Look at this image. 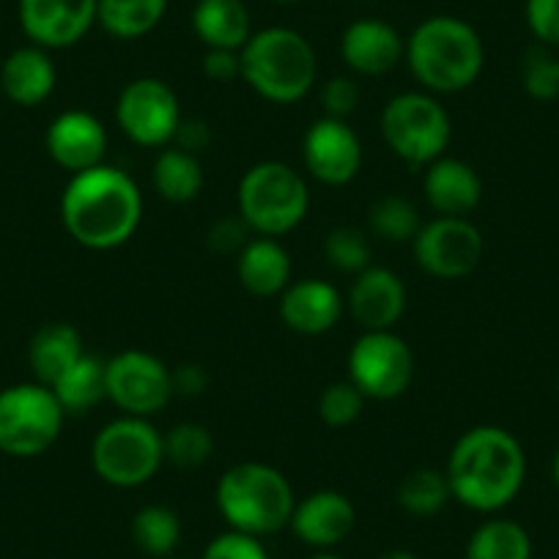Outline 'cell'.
<instances>
[{
    "instance_id": "cell-25",
    "label": "cell",
    "mask_w": 559,
    "mask_h": 559,
    "mask_svg": "<svg viewBox=\"0 0 559 559\" xmlns=\"http://www.w3.org/2000/svg\"><path fill=\"white\" fill-rule=\"evenodd\" d=\"M85 354L83 337L72 324H45L28 346V362L36 381L52 386Z\"/></svg>"
},
{
    "instance_id": "cell-22",
    "label": "cell",
    "mask_w": 559,
    "mask_h": 559,
    "mask_svg": "<svg viewBox=\"0 0 559 559\" xmlns=\"http://www.w3.org/2000/svg\"><path fill=\"white\" fill-rule=\"evenodd\" d=\"M236 274L252 297H280L292 286V258L277 239L255 236L236 255Z\"/></svg>"
},
{
    "instance_id": "cell-2",
    "label": "cell",
    "mask_w": 559,
    "mask_h": 559,
    "mask_svg": "<svg viewBox=\"0 0 559 559\" xmlns=\"http://www.w3.org/2000/svg\"><path fill=\"white\" fill-rule=\"evenodd\" d=\"M444 475L453 499L469 510L493 513L508 508L524 486V448L504 428L477 426L455 442Z\"/></svg>"
},
{
    "instance_id": "cell-4",
    "label": "cell",
    "mask_w": 559,
    "mask_h": 559,
    "mask_svg": "<svg viewBox=\"0 0 559 559\" xmlns=\"http://www.w3.org/2000/svg\"><path fill=\"white\" fill-rule=\"evenodd\" d=\"M241 80L258 96L294 105L310 94L319 78L316 50L292 28H263L241 47Z\"/></svg>"
},
{
    "instance_id": "cell-31",
    "label": "cell",
    "mask_w": 559,
    "mask_h": 559,
    "mask_svg": "<svg viewBox=\"0 0 559 559\" xmlns=\"http://www.w3.org/2000/svg\"><path fill=\"white\" fill-rule=\"evenodd\" d=\"M450 499H453V491H450L448 475L439 469L408 472L397 488L401 508L412 515H423V519L442 513Z\"/></svg>"
},
{
    "instance_id": "cell-43",
    "label": "cell",
    "mask_w": 559,
    "mask_h": 559,
    "mask_svg": "<svg viewBox=\"0 0 559 559\" xmlns=\"http://www.w3.org/2000/svg\"><path fill=\"white\" fill-rule=\"evenodd\" d=\"M209 386V373L206 368H201V365L195 362H187V365H179V368L174 370V392L176 395H185V397H198L203 395Z\"/></svg>"
},
{
    "instance_id": "cell-47",
    "label": "cell",
    "mask_w": 559,
    "mask_h": 559,
    "mask_svg": "<svg viewBox=\"0 0 559 559\" xmlns=\"http://www.w3.org/2000/svg\"><path fill=\"white\" fill-rule=\"evenodd\" d=\"M277 3H297V0H277Z\"/></svg>"
},
{
    "instance_id": "cell-41",
    "label": "cell",
    "mask_w": 559,
    "mask_h": 559,
    "mask_svg": "<svg viewBox=\"0 0 559 559\" xmlns=\"http://www.w3.org/2000/svg\"><path fill=\"white\" fill-rule=\"evenodd\" d=\"M241 52V50H239ZM236 50H206L203 74L214 83H234L241 78V56Z\"/></svg>"
},
{
    "instance_id": "cell-6",
    "label": "cell",
    "mask_w": 559,
    "mask_h": 559,
    "mask_svg": "<svg viewBox=\"0 0 559 559\" xmlns=\"http://www.w3.org/2000/svg\"><path fill=\"white\" fill-rule=\"evenodd\" d=\"M310 209L308 181L286 163H258L241 176L239 214L252 234L277 236L297 228Z\"/></svg>"
},
{
    "instance_id": "cell-28",
    "label": "cell",
    "mask_w": 559,
    "mask_h": 559,
    "mask_svg": "<svg viewBox=\"0 0 559 559\" xmlns=\"http://www.w3.org/2000/svg\"><path fill=\"white\" fill-rule=\"evenodd\" d=\"M168 0H99L96 23L123 41L152 34L165 17Z\"/></svg>"
},
{
    "instance_id": "cell-17",
    "label": "cell",
    "mask_w": 559,
    "mask_h": 559,
    "mask_svg": "<svg viewBox=\"0 0 559 559\" xmlns=\"http://www.w3.org/2000/svg\"><path fill=\"white\" fill-rule=\"evenodd\" d=\"M348 310L365 332L392 330L406 310V286L390 269L368 266L354 274Z\"/></svg>"
},
{
    "instance_id": "cell-10",
    "label": "cell",
    "mask_w": 559,
    "mask_h": 559,
    "mask_svg": "<svg viewBox=\"0 0 559 559\" xmlns=\"http://www.w3.org/2000/svg\"><path fill=\"white\" fill-rule=\"evenodd\" d=\"M348 381L368 401H395L414 381V354L392 330L362 332L348 352Z\"/></svg>"
},
{
    "instance_id": "cell-5",
    "label": "cell",
    "mask_w": 559,
    "mask_h": 559,
    "mask_svg": "<svg viewBox=\"0 0 559 559\" xmlns=\"http://www.w3.org/2000/svg\"><path fill=\"white\" fill-rule=\"evenodd\" d=\"M217 508L230 530L263 537L292 524L297 497L280 469L258 461H241L219 477Z\"/></svg>"
},
{
    "instance_id": "cell-29",
    "label": "cell",
    "mask_w": 559,
    "mask_h": 559,
    "mask_svg": "<svg viewBox=\"0 0 559 559\" xmlns=\"http://www.w3.org/2000/svg\"><path fill=\"white\" fill-rule=\"evenodd\" d=\"M466 559H532V537L519 521L491 519L472 532Z\"/></svg>"
},
{
    "instance_id": "cell-12",
    "label": "cell",
    "mask_w": 559,
    "mask_h": 559,
    "mask_svg": "<svg viewBox=\"0 0 559 559\" xmlns=\"http://www.w3.org/2000/svg\"><path fill=\"white\" fill-rule=\"evenodd\" d=\"M174 370L140 348L107 359V401L129 417H154L174 401Z\"/></svg>"
},
{
    "instance_id": "cell-1",
    "label": "cell",
    "mask_w": 559,
    "mask_h": 559,
    "mask_svg": "<svg viewBox=\"0 0 559 559\" xmlns=\"http://www.w3.org/2000/svg\"><path fill=\"white\" fill-rule=\"evenodd\" d=\"M143 217V195L132 176L112 165L74 174L61 198L67 234L88 250L127 245Z\"/></svg>"
},
{
    "instance_id": "cell-27",
    "label": "cell",
    "mask_w": 559,
    "mask_h": 559,
    "mask_svg": "<svg viewBox=\"0 0 559 559\" xmlns=\"http://www.w3.org/2000/svg\"><path fill=\"white\" fill-rule=\"evenodd\" d=\"M154 190L168 203H190L203 190L201 159L176 146H165L154 159Z\"/></svg>"
},
{
    "instance_id": "cell-20",
    "label": "cell",
    "mask_w": 559,
    "mask_h": 559,
    "mask_svg": "<svg viewBox=\"0 0 559 559\" xmlns=\"http://www.w3.org/2000/svg\"><path fill=\"white\" fill-rule=\"evenodd\" d=\"M343 316V297L332 283L305 277L280 294V319L299 335H324Z\"/></svg>"
},
{
    "instance_id": "cell-24",
    "label": "cell",
    "mask_w": 559,
    "mask_h": 559,
    "mask_svg": "<svg viewBox=\"0 0 559 559\" xmlns=\"http://www.w3.org/2000/svg\"><path fill=\"white\" fill-rule=\"evenodd\" d=\"M192 28L209 50H236L250 41V12L241 0H198Z\"/></svg>"
},
{
    "instance_id": "cell-32",
    "label": "cell",
    "mask_w": 559,
    "mask_h": 559,
    "mask_svg": "<svg viewBox=\"0 0 559 559\" xmlns=\"http://www.w3.org/2000/svg\"><path fill=\"white\" fill-rule=\"evenodd\" d=\"M368 219H370V230H373L379 239L392 241V245L412 241L414 236H417V230L423 228L417 206L401 195L379 198V201L373 203V209H370Z\"/></svg>"
},
{
    "instance_id": "cell-9",
    "label": "cell",
    "mask_w": 559,
    "mask_h": 559,
    "mask_svg": "<svg viewBox=\"0 0 559 559\" xmlns=\"http://www.w3.org/2000/svg\"><path fill=\"white\" fill-rule=\"evenodd\" d=\"M67 412L45 384H14L0 392V453L34 459L61 437Z\"/></svg>"
},
{
    "instance_id": "cell-26",
    "label": "cell",
    "mask_w": 559,
    "mask_h": 559,
    "mask_svg": "<svg viewBox=\"0 0 559 559\" xmlns=\"http://www.w3.org/2000/svg\"><path fill=\"white\" fill-rule=\"evenodd\" d=\"M50 390L67 414L91 412L107 397V362L94 354H83Z\"/></svg>"
},
{
    "instance_id": "cell-45",
    "label": "cell",
    "mask_w": 559,
    "mask_h": 559,
    "mask_svg": "<svg viewBox=\"0 0 559 559\" xmlns=\"http://www.w3.org/2000/svg\"><path fill=\"white\" fill-rule=\"evenodd\" d=\"M551 477H554V483H557V488H559V450H557V455H554V464H551Z\"/></svg>"
},
{
    "instance_id": "cell-11",
    "label": "cell",
    "mask_w": 559,
    "mask_h": 559,
    "mask_svg": "<svg viewBox=\"0 0 559 559\" xmlns=\"http://www.w3.org/2000/svg\"><path fill=\"white\" fill-rule=\"evenodd\" d=\"M181 118L179 96L159 78H138L118 94L116 123L143 148L170 146Z\"/></svg>"
},
{
    "instance_id": "cell-46",
    "label": "cell",
    "mask_w": 559,
    "mask_h": 559,
    "mask_svg": "<svg viewBox=\"0 0 559 559\" xmlns=\"http://www.w3.org/2000/svg\"><path fill=\"white\" fill-rule=\"evenodd\" d=\"M310 559H343V557H337V554H332V551H321V554H316V557H310Z\"/></svg>"
},
{
    "instance_id": "cell-44",
    "label": "cell",
    "mask_w": 559,
    "mask_h": 559,
    "mask_svg": "<svg viewBox=\"0 0 559 559\" xmlns=\"http://www.w3.org/2000/svg\"><path fill=\"white\" fill-rule=\"evenodd\" d=\"M379 559H417V557H414L412 551H403V548H395V551H386V554H381Z\"/></svg>"
},
{
    "instance_id": "cell-18",
    "label": "cell",
    "mask_w": 559,
    "mask_h": 559,
    "mask_svg": "<svg viewBox=\"0 0 559 559\" xmlns=\"http://www.w3.org/2000/svg\"><path fill=\"white\" fill-rule=\"evenodd\" d=\"M341 58L354 74L381 78L406 58V45L392 25L381 20H357L343 31Z\"/></svg>"
},
{
    "instance_id": "cell-33",
    "label": "cell",
    "mask_w": 559,
    "mask_h": 559,
    "mask_svg": "<svg viewBox=\"0 0 559 559\" xmlns=\"http://www.w3.org/2000/svg\"><path fill=\"white\" fill-rule=\"evenodd\" d=\"M165 461L179 469H198L214 453V437L201 423H179L163 437Z\"/></svg>"
},
{
    "instance_id": "cell-39",
    "label": "cell",
    "mask_w": 559,
    "mask_h": 559,
    "mask_svg": "<svg viewBox=\"0 0 559 559\" xmlns=\"http://www.w3.org/2000/svg\"><path fill=\"white\" fill-rule=\"evenodd\" d=\"M359 105V88L352 78H332L321 88V107L326 118L346 121Z\"/></svg>"
},
{
    "instance_id": "cell-30",
    "label": "cell",
    "mask_w": 559,
    "mask_h": 559,
    "mask_svg": "<svg viewBox=\"0 0 559 559\" xmlns=\"http://www.w3.org/2000/svg\"><path fill=\"white\" fill-rule=\"evenodd\" d=\"M132 540L146 557L165 559L181 540V521L165 504H148L132 519Z\"/></svg>"
},
{
    "instance_id": "cell-15",
    "label": "cell",
    "mask_w": 559,
    "mask_h": 559,
    "mask_svg": "<svg viewBox=\"0 0 559 559\" xmlns=\"http://www.w3.org/2000/svg\"><path fill=\"white\" fill-rule=\"evenodd\" d=\"M99 0H20V23L41 50H61L83 39L96 23Z\"/></svg>"
},
{
    "instance_id": "cell-40",
    "label": "cell",
    "mask_w": 559,
    "mask_h": 559,
    "mask_svg": "<svg viewBox=\"0 0 559 559\" xmlns=\"http://www.w3.org/2000/svg\"><path fill=\"white\" fill-rule=\"evenodd\" d=\"M252 230L250 225L239 217H223L209 228V247L214 252H223V255H239L245 250V245L250 241Z\"/></svg>"
},
{
    "instance_id": "cell-23",
    "label": "cell",
    "mask_w": 559,
    "mask_h": 559,
    "mask_svg": "<svg viewBox=\"0 0 559 559\" xmlns=\"http://www.w3.org/2000/svg\"><path fill=\"white\" fill-rule=\"evenodd\" d=\"M3 94L20 107H36L56 88V67L41 47L14 50L0 69Z\"/></svg>"
},
{
    "instance_id": "cell-7",
    "label": "cell",
    "mask_w": 559,
    "mask_h": 559,
    "mask_svg": "<svg viewBox=\"0 0 559 559\" xmlns=\"http://www.w3.org/2000/svg\"><path fill=\"white\" fill-rule=\"evenodd\" d=\"M381 138L395 157L412 168H428L444 157L453 123L442 102L428 91L392 96L381 110Z\"/></svg>"
},
{
    "instance_id": "cell-13",
    "label": "cell",
    "mask_w": 559,
    "mask_h": 559,
    "mask_svg": "<svg viewBox=\"0 0 559 559\" xmlns=\"http://www.w3.org/2000/svg\"><path fill=\"white\" fill-rule=\"evenodd\" d=\"M417 266L437 280H464L480 266L483 234L469 217H437L412 239Z\"/></svg>"
},
{
    "instance_id": "cell-8",
    "label": "cell",
    "mask_w": 559,
    "mask_h": 559,
    "mask_svg": "<svg viewBox=\"0 0 559 559\" xmlns=\"http://www.w3.org/2000/svg\"><path fill=\"white\" fill-rule=\"evenodd\" d=\"M91 464L107 486H143L165 464L163 433L146 417L123 414L96 433L91 444Z\"/></svg>"
},
{
    "instance_id": "cell-34",
    "label": "cell",
    "mask_w": 559,
    "mask_h": 559,
    "mask_svg": "<svg viewBox=\"0 0 559 559\" xmlns=\"http://www.w3.org/2000/svg\"><path fill=\"white\" fill-rule=\"evenodd\" d=\"M324 255L337 272L359 274L370 266L373 250H370V241L362 230L352 228V225H341V228H332L326 234Z\"/></svg>"
},
{
    "instance_id": "cell-38",
    "label": "cell",
    "mask_w": 559,
    "mask_h": 559,
    "mask_svg": "<svg viewBox=\"0 0 559 559\" xmlns=\"http://www.w3.org/2000/svg\"><path fill=\"white\" fill-rule=\"evenodd\" d=\"M526 25L537 45L559 50V0H526Z\"/></svg>"
},
{
    "instance_id": "cell-14",
    "label": "cell",
    "mask_w": 559,
    "mask_h": 559,
    "mask_svg": "<svg viewBox=\"0 0 559 559\" xmlns=\"http://www.w3.org/2000/svg\"><path fill=\"white\" fill-rule=\"evenodd\" d=\"M302 159L316 181L326 187H343L357 179L362 168V143L346 121L321 116L305 132Z\"/></svg>"
},
{
    "instance_id": "cell-3",
    "label": "cell",
    "mask_w": 559,
    "mask_h": 559,
    "mask_svg": "<svg viewBox=\"0 0 559 559\" xmlns=\"http://www.w3.org/2000/svg\"><path fill=\"white\" fill-rule=\"evenodd\" d=\"M406 63L428 94H459L477 83L486 50L469 23L459 17H431L408 36Z\"/></svg>"
},
{
    "instance_id": "cell-37",
    "label": "cell",
    "mask_w": 559,
    "mask_h": 559,
    "mask_svg": "<svg viewBox=\"0 0 559 559\" xmlns=\"http://www.w3.org/2000/svg\"><path fill=\"white\" fill-rule=\"evenodd\" d=\"M203 559H272L263 548L261 537L245 535V532H225V535L214 537L203 551Z\"/></svg>"
},
{
    "instance_id": "cell-42",
    "label": "cell",
    "mask_w": 559,
    "mask_h": 559,
    "mask_svg": "<svg viewBox=\"0 0 559 559\" xmlns=\"http://www.w3.org/2000/svg\"><path fill=\"white\" fill-rule=\"evenodd\" d=\"M212 143V129L203 118H181L179 129H176V138L170 146L181 148L187 154H201L206 152V146Z\"/></svg>"
},
{
    "instance_id": "cell-16",
    "label": "cell",
    "mask_w": 559,
    "mask_h": 559,
    "mask_svg": "<svg viewBox=\"0 0 559 559\" xmlns=\"http://www.w3.org/2000/svg\"><path fill=\"white\" fill-rule=\"evenodd\" d=\"M47 152L58 168L69 174L105 165L107 154V129L96 116L85 110H67L52 118L47 129Z\"/></svg>"
},
{
    "instance_id": "cell-35",
    "label": "cell",
    "mask_w": 559,
    "mask_h": 559,
    "mask_svg": "<svg viewBox=\"0 0 559 559\" xmlns=\"http://www.w3.org/2000/svg\"><path fill=\"white\" fill-rule=\"evenodd\" d=\"M521 83L524 91L537 102H551L559 96V56L554 47L535 45L526 50L521 63Z\"/></svg>"
},
{
    "instance_id": "cell-21",
    "label": "cell",
    "mask_w": 559,
    "mask_h": 559,
    "mask_svg": "<svg viewBox=\"0 0 559 559\" xmlns=\"http://www.w3.org/2000/svg\"><path fill=\"white\" fill-rule=\"evenodd\" d=\"M423 192L439 217H469L480 206L483 181L464 159L442 157L426 168Z\"/></svg>"
},
{
    "instance_id": "cell-19",
    "label": "cell",
    "mask_w": 559,
    "mask_h": 559,
    "mask_svg": "<svg viewBox=\"0 0 559 559\" xmlns=\"http://www.w3.org/2000/svg\"><path fill=\"white\" fill-rule=\"evenodd\" d=\"M354 524H357V510L346 493L316 491L308 493L302 502H297L288 526L302 543L326 551V548L346 540Z\"/></svg>"
},
{
    "instance_id": "cell-36",
    "label": "cell",
    "mask_w": 559,
    "mask_h": 559,
    "mask_svg": "<svg viewBox=\"0 0 559 559\" xmlns=\"http://www.w3.org/2000/svg\"><path fill=\"white\" fill-rule=\"evenodd\" d=\"M368 397L352 384V381H335L326 386L319 397V417L330 428H348L354 426L362 414Z\"/></svg>"
}]
</instances>
